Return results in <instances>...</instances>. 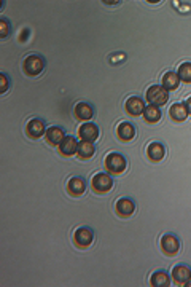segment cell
<instances>
[{"label": "cell", "mask_w": 191, "mask_h": 287, "mask_svg": "<svg viewBox=\"0 0 191 287\" xmlns=\"http://www.w3.org/2000/svg\"><path fill=\"white\" fill-rule=\"evenodd\" d=\"M105 169L112 172V174H121L126 166H127V161L126 158L121 155V153H117V152H112L105 156Z\"/></svg>", "instance_id": "obj_1"}, {"label": "cell", "mask_w": 191, "mask_h": 287, "mask_svg": "<svg viewBox=\"0 0 191 287\" xmlns=\"http://www.w3.org/2000/svg\"><path fill=\"white\" fill-rule=\"evenodd\" d=\"M22 69L27 75L30 77H37V75H40L45 69V59L43 56L40 55H30L24 59V63H22Z\"/></svg>", "instance_id": "obj_2"}, {"label": "cell", "mask_w": 191, "mask_h": 287, "mask_svg": "<svg viewBox=\"0 0 191 287\" xmlns=\"http://www.w3.org/2000/svg\"><path fill=\"white\" fill-rule=\"evenodd\" d=\"M112 187H113V179L109 174H105V172H97V174L91 179V188L99 195L110 192Z\"/></svg>", "instance_id": "obj_3"}, {"label": "cell", "mask_w": 191, "mask_h": 287, "mask_svg": "<svg viewBox=\"0 0 191 287\" xmlns=\"http://www.w3.org/2000/svg\"><path fill=\"white\" fill-rule=\"evenodd\" d=\"M147 101L150 102V105H164L167 101H169V93L167 89H164L163 86L159 85H153L147 89Z\"/></svg>", "instance_id": "obj_4"}, {"label": "cell", "mask_w": 191, "mask_h": 287, "mask_svg": "<svg viewBox=\"0 0 191 287\" xmlns=\"http://www.w3.org/2000/svg\"><path fill=\"white\" fill-rule=\"evenodd\" d=\"M161 249L163 252L167 255H175L180 251V241L175 235H171V233H166V235L161 238Z\"/></svg>", "instance_id": "obj_5"}, {"label": "cell", "mask_w": 191, "mask_h": 287, "mask_svg": "<svg viewBox=\"0 0 191 287\" xmlns=\"http://www.w3.org/2000/svg\"><path fill=\"white\" fill-rule=\"evenodd\" d=\"M26 133L29 138L32 139H38L42 138L43 134H47V126H45V122L40 118H32L26 126Z\"/></svg>", "instance_id": "obj_6"}, {"label": "cell", "mask_w": 191, "mask_h": 287, "mask_svg": "<svg viewBox=\"0 0 191 287\" xmlns=\"http://www.w3.org/2000/svg\"><path fill=\"white\" fill-rule=\"evenodd\" d=\"M73 239H75L76 246L88 247V246H91V243H93V239H94V231L91 230L89 226H81V228L75 231Z\"/></svg>", "instance_id": "obj_7"}, {"label": "cell", "mask_w": 191, "mask_h": 287, "mask_svg": "<svg viewBox=\"0 0 191 287\" xmlns=\"http://www.w3.org/2000/svg\"><path fill=\"white\" fill-rule=\"evenodd\" d=\"M86 190V180L80 177V176H73L68 179L67 182V192L70 193L72 196H80L83 195Z\"/></svg>", "instance_id": "obj_8"}, {"label": "cell", "mask_w": 191, "mask_h": 287, "mask_svg": "<svg viewBox=\"0 0 191 287\" xmlns=\"http://www.w3.org/2000/svg\"><path fill=\"white\" fill-rule=\"evenodd\" d=\"M115 211L120 217H129L134 214L135 211V203L131 198H121L115 205Z\"/></svg>", "instance_id": "obj_9"}, {"label": "cell", "mask_w": 191, "mask_h": 287, "mask_svg": "<svg viewBox=\"0 0 191 287\" xmlns=\"http://www.w3.org/2000/svg\"><path fill=\"white\" fill-rule=\"evenodd\" d=\"M172 279L177 284H187L191 279V268L188 265H175L172 268Z\"/></svg>", "instance_id": "obj_10"}, {"label": "cell", "mask_w": 191, "mask_h": 287, "mask_svg": "<svg viewBox=\"0 0 191 287\" xmlns=\"http://www.w3.org/2000/svg\"><path fill=\"white\" fill-rule=\"evenodd\" d=\"M78 136L86 142H94L99 138V128L94 123H85L80 126Z\"/></svg>", "instance_id": "obj_11"}, {"label": "cell", "mask_w": 191, "mask_h": 287, "mask_svg": "<svg viewBox=\"0 0 191 287\" xmlns=\"http://www.w3.org/2000/svg\"><path fill=\"white\" fill-rule=\"evenodd\" d=\"M117 136H118V139L123 141V142L132 141L134 136H135V128H134V125L129 123V122L120 123L118 128H117Z\"/></svg>", "instance_id": "obj_12"}, {"label": "cell", "mask_w": 191, "mask_h": 287, "mask_svg": "<svg viewBox=\"0 0 191 287\" xmlns=\"http://www.w3.org/2000/svg\"><path fill=\"white\" fill-rule=\"evenodd\" d=\"M75 117L83 122H88L94 117V107L88 102H78L75 105Z\"/></svg>", "instance_id": "obj_13"}, {"label": "cell", "mask_w": 191, "mask_h": 287, "mask_svg": "<svg viewBox=\"0 0 191 287\" xmlns=\"http://www.w3.org/2000/svg\"><path fill=\"white\" fill-rule=\"evenodd\" d=\"M147 155L151 161H161L166 155V148L161 142H151L147 147Z\"/></svg>", "instance_id": "obj_14"}, {"label": "cell", "mask_w": 191, "mask_h": 287, "mask_svg": "<svg viewBox=\"0 0 191 287\" xmlns=\"http://www.w3.org/2000/svg\"><path fill=\"white\" fill-rule=\"evenodd\" d=\"M169 115L172 120H175V122H185V120L188 118L187 104L185 102H175L169 110Z\"/></svg>", "instance_id": "obj_15"}, {"label": "cell", "mask_w": 191, "mask_h": 287, "mask_svg": "<svg viewBox=\"0 0 191 287\" xmlns=\"http://www.w3.org/2000/svg\"><path fill=\"white\" fill-rule=\"evenodd\" d=\"M78 148V142L73 138V136H65V139L59 144V152L65 155V156H70L76 152Z\"/></svg>", "instance_id": "obj_16"}, {"label": "cell", "mask_w": 191, "mask_h": 287, "mask_svg": "<svg viewBox=\"0 0 191 287\" xmlns=\"http://www.w3.org/2000/svg\"><path fill=\"white\" fill-rule=\"evenodd\" d=\"M125 105H126L127 113H131V115H134V117L140 115V113H143V110H145V104H143V101L140 99V97H137V96L129 97Z\"/></svg>", "instance_id": "obj_17"}, {"label": "cell", "mask_w": 191, "mask_h": 287, "mask_svg": "<svg viewBox=\"0 0 191 287\" xmlns=\"http://www.w3.org/2000/svg\"><path fill=\"white\" fill-rule=\"evenodd\" d=\"M65 139V131L59 126H51L47 130V141L51 145H59L61 142Z\"/></svg>", "instance_id": "obj_18"}, {"label": "cell", "mask_w": 191, "mask_h": 287, "mask_svg": "<svg viewBox=\"0 0 191 287\" xmlns=\"http://www.w3.org/2000/svg\"><path fill=\"white\" fill-rule=\"evenodd\" d=\"M179 83H180V78L175 72H166L161 78V86L164 89H167V91H171V89H177Z\"/></svg>", "instance_id": "obj_19"}, {"label": "cell", "mask_w": 191, "mask_h": 287, "mask_svg": "<svg viewBox=\"0 0 191 287\" xmlns=\"http://www.w3.org/2000/svg\"><path fill=\"white\" fill-rule=\"evenodd\" d=\"M96 148H94V144L93 142H86V141H81L78 142V148H76V153L81 158V160H89L91 156L94 155Z\"/></svg>", "instance_id": "obj_20"}, {"label": "cell", "mask_w": 191, "mask_h": 287, "mask_svg": "<svg viewBox=\"0 0 191 287\" xmlns=\"http://www.w3.org/2000/svg\"><path fill=\"white\" fill-rule=\"evenodd\" d=\"M150 283H151V286H155V287H167L171 284V278H169V275L166 273V271L159 270V271H156V273H153Z\"/></svg>", "instance_id": "obj_21"}, {"label": "cell", "mask_w": 191, "mask_h": 287, "mask_svg": "<svg viewBox=\"0 0 191 287\" xmlns=\"http://www.w3.org/2000/svg\"><path fill=\"white\" fill-rule=\"evenodd\" d=\"M142 115H143V118H145V122H148V123H158L159 118H161V110H159V107H156V105H147Z\"/></svg>", "instance_id": "obj_22"}, {"label": "cell", "mask_w": 191, "mask_h": 287, "mask_svg": "<svg viewBox=\"0 0 191 287\" xmlns=\"http://www.w3.org/2000/svg\"><path fill=\"white\" fill-rule=\"evenodd\" d=\"M179 78L185 83H191V63H183L179 67Z\"/></svg>", "instance_id": "obj_23"}, {"label": "cell", "mask_w": 191, "mask_h": 287, "mask_svg": "<svg viewBox=\"0 0 191 287\" xmlns=\"http://www.w3.org/2000/svg\"><path fill=\"white\" fill-rule=\"evenodd\" d=\"M10 34V22L6 18H2L0 19V37L5 39V37H8Z\"/></svg>", "instance_id": "obj_24"}, {"label": "cell", "mask_w": 191, "mask_h": 287, "mask_svg": "<svg viewBox=\"0 0 191 287\" xmlns=\"http://www.w3.org/2000/svg\"><path fill=\"white\" fill-rule=\"evenodd\" d=\"M8 75L6 73H0V81H2V89H0V93H5L6 88H8Z\"/></svg>", "instance_id": "obj_25"}, {"label": "cell", "mask_w": 191, "mask_h": 287, "mask_svg": "<svg viewBox=\"0 0 191 287\" xmlns=\"http://www.w3.org/2000/svg\"><path fill=\"white\" fill-rule=\"evenodd\" d=\"M187 109H188V113H191V96L188 97V99H187Z\"/></svg>", "instance_id": "obj_26"}]
</instances>
